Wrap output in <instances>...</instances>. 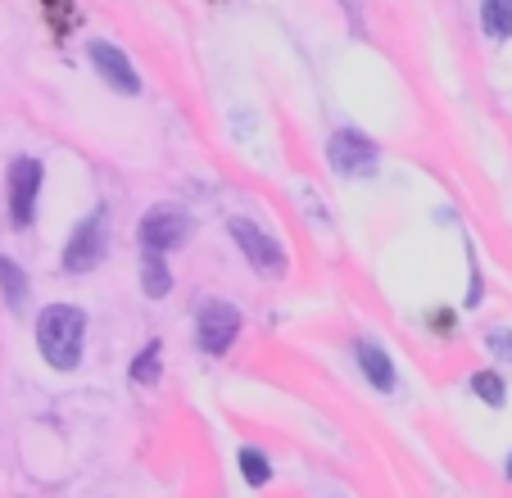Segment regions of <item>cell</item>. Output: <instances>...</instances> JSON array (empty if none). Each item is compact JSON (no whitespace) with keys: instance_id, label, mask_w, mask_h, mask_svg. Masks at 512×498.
Wrapping results in <instances>:
<instances>
[{"instance_id":"15","label":"cell","mask_w":512,"mask_h":498,"mask_svg":"<svg viewBox=\"0 0 512 498\" xmlns=\"http://www.w3.org/2000/svg\"><path fill=\"white\" fill-rule=\"evenodd\" d=\"M236 462H241V476H245V485H254V489H263L272 480V462H268V453L263 449H254V444H245L241 453H236Z\"/></svg>"},{"instance_id":"19","label":"cell","mask_w":512,"mask_h":498,"mask_svg":"<svg viewBox=\"0 0 512 498\" xmlns=\"http://www.w3.org/2000/svg\"><path fill=\"white\" fill-rule=\"evenodd\" d=\"M503 471H508V480H512V453H508V462H503Z\"/></svg>"},{"instance_id":"16","label":"cell","mask_w":512,"mask_h":498,"mask_svg":"<svg viewBox=\"0 0 512 498\" xmlns=\"http://www.w3.org/2000/svg\"><path fill=\"white\" fill-rule=\"evenodd\" d=\"M41 5H46V19H50V28H55L59 37H64V32L78 23V10H73V0H41Z\"/></svg>"},{"instance_id":"1","label":"cell","mask_w":512,"mask_h":498,"mask_svg":"<svg viewBox=\"0 0 512 498\" xmlns=\"http://www.w3.org/2000/svg\"><path fill=\"white\" fill-rule=\"evenodd\" d=\"M37 349L55 372H73L87 349V313L78 304H46L37 313Z\"/></svg>"},{"instance_id":"11","label":"cell","mask_w":512,"mask_h":498,"mask_svg":"<svg viewBox=\"0 0 512 498\" xmlns=\"http://www.w3.org/2000/svg\"><path fill=\"white\" fill-rule=\"evenodd\" d=\"M0 295H5V304H10L14 313L28 304V272H23L10 254H0Z\"/></svg>"},{"instance_id":"17","label":"cell","mask_w":512,"mask_h":498,"mask_svg":"<svg viewBox=\"0 0 512 498\" xmlns=\"http://www.w3.org/2000/svg\"><path fill=\"white\" fill-rule=\"evenodd\" d=\"M485 345H490L494 358L512 363V326H490V331H485Z\"/></svg>"},{"instance_id":"3","label":"cell","mask_w":512,"mask_h":498,"mask_svg":"<svg viewBox=\"0 0 512 498\" xmlns=\"http://www.w3.org/2000/svg\"><path fill=\"white\" fill-rule=\"evenodd\" d=\"M327 163L340 177H372L381 163V150L372 136H363L358 127H340L327 141Z\"/></svg>"},{"instance_id":"4","label":"cell","mask_w":512,"mask_h":498,"mask_svg":"<svg viewBox=\"0 0 512 498\" xmlns=\"http://www.w3.org/2000/svg\"><path fill=\"white\" fill-rule=\"evenodd\" d=\"M109 249V222L105 213H87V218L73 227V236H68L64 245V272H73V277H82V272H96L100 259H105Z\"/></svg>"},{"instance_id":"10","label":"cell","mask_w":512,"mask_h":498,"mask_svg":"<svg viewBox=\"0 0 512 498\" xmlns=\"http://www.w3.org/2000/svg\"><path fill=\"white\" fill-rule=\"evenodd\" d=\"M141 290H145V299L173 295V272H168L164 254H155V249H141Z\"/></svg>"},{"instance_id":"14","label":"cell","mask_w":512,"mask_h":498,"mask_svg":"<svg viewBox=\"0 0 512 498\" xmlns=\"http://www.w3.org/2000/svg\"><path fill=\"white\" fill-rule=\"evenodd\" d=\"M159 372H164V345H159V340H150V345L132 358V381L136 385H155Z\"/></svg>"},{"instance_id":"2","label":"cell","mask_w":512,"mask_h":498,"mask_svg":"<svg viewBox=\"0 0 512 498\" xmlns=\"http://www.w3.org/2000/svg\"><path fill=\"white\" fill-rule=\"evenodd\" d=\"M227 231H232L236 249H241L245 263H250V268L259 272V277H268V281H281V277H286V268H290L286 249H281V240H272L268 231L259 227V222H250V218H232V222H227Z\"/></svg>"},{"instance_id":"8","label":"cell","mask_w":512,"mask_h":498,"mask_svg":"<svg viewBox=\"0 0 512 498\" xmlns=\"http://www.w3.org/2000/svg\"><path fill=\"white\" fill-rule=\"evenodd\" d=\"M87 59H91V68H96V73L105 77L114 91H123V96H141V77H136L132 59H127L123 50L114 46V41L96 37V41L87 46Z\"/></svg>"},{"instance_id":"9","label":"cell","mask_w":512,"mask_h":498,"mask_svg":"<svg viewBox=\"0 0 512 498\" xmlns=\"http://www.w3.org/2000/svg\"><path fill=\"white\" fill-rule=\"evenodd\" d=\"M354 363H358V372L372 381V390H381V394L399 390V372H395L390 354L377 345V340H354Z\"/></svg>"},{"instance_id":"13","label":"cell","mask_w":512,"mask_h":498,"mask_svg":"<svg viewBox=\"0 0 512 498\" xmlns=\"http://www.w3.org/2000/svg\"><path fill=\"white\" fill-rule=\"evenodd\" d=\"M467 390L476 394V399L485 403V408H503L508 403V381H503L494 367H485V372H476L472 381H467Z\"/></svg>"},{"instance_id":"7","label":"cell","mask_w":512,"mask_h":498,"mask_svg":"<svg viewBox=\"0 0 512 498\" xmlns=\"http://www.w3.org/2000/svg\"><path fill=\"white\" fill-rule=\"evenodd\" d=\"M136 236H141V249L168 254V249H177L191 236V218H186V209H177V204H155V209H145Z\"/></svg>"},{"instance_id":"6","label":"cell","mask_w":512,"mask_h":498,"mask_svg":"<svg viewBox=\"0 0 512 498\" xmlns=\"http://www.w3.org/2000/svg\"><path fill=\"white\" fill-rule=\"evenodd\" d=\"M236 336H241V313H236V304L209 299V304L200 308V317H195V340H200V349L209 358H223L227 349L236 345Z\"/></svg>"},{"instance_id":"12","label":"cell","mask_w":512,"mask_h":498,"mask_svg":"<svg viewBox=\"0 0 512 498\" xmlns=\"http://www.w3.org/2000/svg\"><path fill=\"white\" fill-rule=\"evenodd\" d=\"M481 28L490 41L512 37V0H481Z\"/></svg>"},{"instance_id":"18","label":"cell","mask_w":512,"mask_h":498,"mask_svg":"<svg viewBox=\"0 0 512 498\" xmlns=\"http://www.w3.org/2000/svg\"><path fill=\"white\" fill-rule=\"evenodd\" d=\"M467 259H472V268H467V308H476V304L485 299V295H481L485 286H481V263H476V249H472V245H467Z\"/></svg>"},{"instance_id":"5","label":"cell","mask_w":512,"mask_h":498,"mask_svg":"<svg viewBox=\"0 0 512 498\" xmlns=\"http://www.w3.org/2000/svg\"><path fill=\"white\" fill-rule=\"evenodd\" d=\"M41 182H46V168H41V159H32V154H19V159H10L5 186H10V222L19 231L32 227V218H37Z\"/></svg>"}]
</instances>
